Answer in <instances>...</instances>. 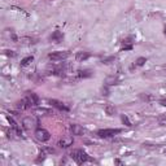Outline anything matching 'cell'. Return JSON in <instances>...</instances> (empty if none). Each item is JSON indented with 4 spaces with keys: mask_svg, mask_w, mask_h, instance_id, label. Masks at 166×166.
<instances>
[{
    "mask_svg": "<svg viewBox=\"0 0 166 166\" xmlns=\"http://www.w3.org/2000/svg\"><path fill=\"white\" fill-rule=\"evenodd\" d=\"M22 125L25 127V130H34L38 127L39 122H38V119L35 117H25L22 119Z\"/></svg>",
    "mask_w": 166,
    "mask_h": 166,
    "instance_id": "cell-2",
    "label": "cell"
},
{
    "mask_svg": "<svg viewBox=\"0 0 166 166\" xmlns=\"http://www.w3.org/2000/svg\"><path fill=\"white\" fill-rule=\"evenodd\" d=\"M165 153H166V152H165Z\"/></svg>",
    "mask_w": 166,
    "mask_h": 166,
    "instance_id": "cell-22",
    "label": "cell"
},
{
    "mask_svg": "<svg viewBox=\"0 0 166 166\" xmlns=\"http://www.w3.org/2000/svg\"><path fill=\"white\" fill-rule=\"evenodd\" d=\"M35 137H37L39 142L44 143V142H47V140H49L51 134H49L45 129H37L35 130Z\"/></svg>",
    "mask_w": 166,
    "mask_h": 166,
    "instance_id": "cell-5",
    "label": "cell"
},
{
    "mask_svg": "<svg viewBox=\"0 0 166 166\" xmlns=\"http://www.w3.org/2000/svg\"><path fill=\"white\" fill-rule=\"evenodd\" d=\"M26 97L30 100V103L33 104V107H35V105L39 104V97H38V95L35 92H27L26 94Z\"/></svg>",
    "mask_w": 166,
    "mask_h": 166,
    "instance_id": "cell-11",
    "label": "cell"
},
{
    "mask_svg": "<svg viewBox=\"0 0 166 166\" xmlns=\"http://www.w3.org/2000/svg\"><path fill=\"white\" fill-rule=\"evenodd\" d=\"M69 57V52L66 51H59V52H52L48 55V59L52 61H62V60Z\"/></svg>",
    "mask_w": 166,
    "mask_h": 166,
    "instance_id": "cell-4",
    "label": "cell"
},
{
    "mask_svg": "<svg viewBox=\"0 0 166 166\" xmlns=\"http://www.w3.org/2000/svg\"><path fill=\"white\" fill-rule=\"evenodd\" d=\"M165 34H166V29H165Z\"/></svg>",
    "mask_w": 166,
    "mask_h": 166,
    "instance_id": "cell-21",
    "label": "cell"
},
{
    "mask_svg": "<svg viewBox=\"0 0 166 166\" xmlns=\"http://www.w3.org/2000/svg\"><path fill=\"white\" fill-rule=\"evenodd\" d=\"M34 60L33 56H29V57H26V59H23L22 61H21V66H26V65H29V64L31 62Z\"/></svg>",
    "mask_w": 166,
    "mask_h": 166,
    "instance_id": "cell-16",
    "label": "cell"
},
{
    "mask_svg": "<svg viewBox=\"0 0 166 166\" xmlns=\"http://www.w3.org/2000/svg\"><path fill=\"white\" fill-rule=\"evenodd\" d=\"M75 57H77V61H84V60L90 57V53H87V52H78Z\"/></svg>",
    "mask_w": 166,
    "mask_h": 166,
    "instance_id": "cell-13",
    "label": "cell"
},
{
    "mask_svg": "<svg viewBox=\"0 0 166 166\" xmlns=\"http://www.w3.org/2000/svg\"><path fill=\"white\" fill-rule=\"evenodd\" d=\"M70 157H72L78 165H82V164H84V162H87L88 160H90L88 156H87V153L82 149H74L72 153H70Z\"/></svg>",
    "mask_w": 166,
    "mask_h": 166,
    "instance_id": "cell-1",
    "label": "cell"
},
{
    "mask_svg": "<svg viewBox=\"0 0 166 166\" xmlns=\"http://www.w3.org/2000/svg\"><path fill=\"white\" fill-rule=\"evenodd\" d=\"M7 119H8L9 123H10V129H12V131L15 132L16 135H18V136L22 135V131H21V127L18 126V123H17L15 119L10 117V116H7Z\"/></svg>",
    "mask_w": 166,
    "mask_h": 166,
    "instance_id": "cell-7",
    "label": "cell"
},
{
    "mask_svg": "<svg viewBox=\"0 0 166 166\" xmlns=\"http://www.w3.org/2000/svg\"><path fill=\"white\" fill-rule=\"evenodd\" d=\"M160 104L162 105V107H166V99H161V100H160Z\"/></svg>",
    "mask_w": 166,
    "mask_h": 166,
    "instance_id": "cell-19",
    "label": "cell"
},
{
    "mask_svg": "<svg viewBox=\"0 0 166 166\" xmlns=\"http://www.w3.org/2000/svg\"><path fill=\"white\" fill-rule=\"evenodd\" d=\"M122 122H123V123H126V126H129V127L131 126V122L129 121V118H127L126 116H122Z\"/></svg>",
    "mask_w": 166,
    "mask_h": 166,
    "instance_id": "cell-18",
    "label": "cell"
},
{
    "mask_svg": "<svg viewBox=\"0 0 166 166\" xmlns=\"http://www.w3.org/2000/svg\"><path fill=\"white\" fill-rule=\"evenodd\" d=\"M48 103L52 105V107H55V108H57L59 110H64V112H69V108L66 107L64 103H61V101H59V100H56V99H49L48 100Z\"/></svg>",
    "mask_w": 166,
    "mask_h": 166,
    "instance_id": "cell-8",
    "label": "cell"
},
{
    "mask_svg": "<svg viewBox=\"0 0 166 166\" xmlns=\"http://www.w3.org/2000/svg\"><path fill=\"white\" fill-rule=\"evenodd\" d=\"M146 62H147V59L146 57H139L135 61V66H143Z\"/></svg>",
    "mask_w": 166,
    "mask_h": 166,
    "instance_id": "cell-17",
    "label": "cell"
},
{
    "mask_svg": "<svg viewBox=\"0 0 166 166\" xmlns=\"http://www.w3.org/2000/svg\"><path fill=\"white\" fill-rule=\"evenodd\" d=\"M37 112H39V113H49V110H47V109H38Z\"/></svg>",
    "mask_w": 166,
    "mask_h": 166,
    "instance_id": "cell-20",
    "label": "cell"
},
{
    "mask_svg": "<svg viewBox=\"0 0 166 166\" xmlns=\"http://www.w3.org/2000/svg\"><path fill=\"white\" fill-rule=\"evenodd\" d=\"M121 131H122L121 129H103V130H99L96 135L99 137H112V136L119 134Z\"/></svg>",
    "mask_w": 166,
    "mask_h": 166,
    "instance_id": "cell-3",
    "label": "cell"
},
{
    "mask_svg": "<svg viewBox=\"0 0 166 166\" xmlns=\"http://www.w3.org/2000/svg\"><path fill=\"white\" fill-rule=\"evenodd\" d=\"M105 113H107L108 116H113L116 113L114 107H112V105H107V107H105Z\"/></svg>",
    "mask_w": 166,
    "mask_h": 166,
    "instance_id": "cell-15",
    "label": "cell"
},
{
    "mask_svg": "<svg viewBox=\"0 0 166 166\" xmlns=\"http://www.w3.org/2000/svg\"><path fill=\"white\" fill-rule=\"evenodd\" d=\"M78 77L79 78H88V77H91V72L90 70H79Z\"/></svg>",
    "mask_w": 166,
    "mask_h": 166,
    "instance_id": "cell-14",
    "label": "cell"
},
{
    "mask_svg": "<svg viewBox=\"0 0 166 166\" xmlns=\"http://www.w3.org/2000/svg\"><path fill=\"white\" fill-rule=\"evenodd\" d=\"M70 131H72L73 135H79V136H80V135H83L84 130H83V127H82V126L73 123V125H70Z\"/></svg>",
    "mask_w": 166,
    "mask_h": 166,
    "instance_id": "cell-10",
    "label": "cell"
},
{
    "mask_svg": "<svg viewBox=\"0 0 166 166\" xmlns=\"http://www.w3.org/2000/svg\"><path fill=\"white\" fill-rule=\"evenodd\" d=\"M62 38H64V35H62V33L61 31H55L53 34L51 35V40L52 42H56V43H60V42L62 40Z\"/></svg>",
    "mask_w": 166,
    "mask_h": 166,
    "instance_id": "cell-12",
    "label": "cell"
},
{
    "mask_svg": "<svg viewBox=\"0 0 166 166\" xmlns=\"http://www.w3.org/2000/svg\"><path fill=\"white\" fill-rule=\"evenodd\" d=\"M16 107H17V109H20V110H26V109H30L31 107H33V104L30 103L29 99L25 96L23 99H21L20 101H17Z\"/></svg>",
    "mask_w": 166,
    "mask_h": 166,
    "instance_id": "cell-6",
    "label": "cell"
},
{
    "mask_svg": "<svg viewBox=\"0 0 166 166\" xmlns=\"http://www.w3.org/2000/svg\"><path fill=\"white\" fill-rule=\"evenodd\" d=\"M73 143H74L73 137L72 136H66V137H62V139L60 140L59 146L61 147V148H69L70 146H73Z\"/></svg>",
    "mask_w": 166,
    "mask_h": 166,
    "instance_id": "cell-9",
    "label": "cell"
}]
</instances>
